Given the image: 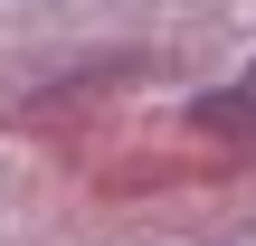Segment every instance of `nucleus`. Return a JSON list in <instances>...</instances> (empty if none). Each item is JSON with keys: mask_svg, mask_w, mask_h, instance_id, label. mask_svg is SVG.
I'll list each match as a JSON object with an SVG mask.
<instances>
[{"mask_svg": "<svg viewBox=\"0 0 256 246\" xmlns=\"http://www.w3.org/2000/svg\"><path fill=\"white\" fill-rule=\"evenodd\" d=\"M190 123H200V133H228V142H247V152H256V66L228 85V95H200Z\"/></svg>", "mask_w": 256, "mask_h": 246, "instance_id": "1", "label": "nucleus"}]
</instances>
